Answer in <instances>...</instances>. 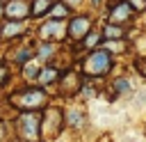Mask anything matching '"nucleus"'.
Returning <instances> with one entry per match:
<instances>
[{
    "mask_svg": "<svg viewBox=\"0 0 146 142\" xmlns=\"http://www.w3.org/2000/svg\"><path fill=\"white\" fill-rule=\"evenodd\" d=\"M11 103L18 110H23V112H32V110H36V108H41V105L48 103V94L41 87H25V89H21V92L14 94Z\"/></svg>",
    "mask_w": 146,
    "mask_h": 142,
    "instance_id": "f257e3e1",
    "label": "nucleus"
},
{
    "mask_svg": "<svg viewBox=\"0 0 146 142\" xmlns=\"http://www.w3.org/2000/svg\"><path fill=\"white\" fill-rule=\"evenodd\" d=\"M16 131L23 142H39L41 137V121L34 112H23L16 119Z\"/></svg>",
    "mask_w": 146,
    "mask_h": 142,
    "instance_id": "f03ea898",
    "label": "nucleus"
},
{
    "mask_svg": "<svg viewBox=\"0 0 146 142\" xmlns=\"http://www.w3.org/2000/svg\"><path fill=\"white\" fill-rule=\"evenodd\" d=\"M112 69V57L107 50H94L84 60V73L87 76H105Z\"/></svg>",
    "mask_w": 146,
    "mask_h": 142,
    "instance_id": "7ed1b4c3",
    "label": "nucleus"
},
{
    "mask_svg": "<svg viewBox=\"0 0 146 142\" xmlns=\"http://www.w3.org/2000/svg\"><path fill=\"white\" fill-rule=\"evenodd\" d=\"M30 9H32V7L27 5V0H9V2L5 5V14H7L9 21H23Z\"/></svg>",
    "mask_w": 146,
    "mask_h": 142,
    "instance_id": "20e7f679",
    "label": "nucleus"
},
{
    "mask_svg": "<svg viewBox=\"0 0 146 142\" xmlns=\"http://www.w3.org/2000/svg\"><path fill=\"white\" fill-rule=\"evenodd\" d=\"M64 34H66V27L57 18H50L48 23L41 25V37L43 39H64Z\"/></svg>",
    "mask_w": 146,
    "mask_h": 142,
    "instance_id": "39448f33",
    "label": "nucleus"
},
{
    "mask_svg": "<svg viewBox=\"0 0 146 142\" xmlns=\"http://www.w3.org/2000/svg\"><path fill=\"white\" fill-rule=\"evenodd\" d=\"M89 27H91L89 16H78V18L71 21V25H68V34H71L73 39H84V37L89 34Z\"/></svg>",
    "mask_w": 146,
    "mask_h": 142,
    "instance_id": "423d86ee",
    "label": "nucleus"
},
{
    "mask_svg": "<svg viewBox=\"0 0 146 142\" xmlns=\"http://www.w3.org/2000/svg\"><path fill=\"white\" fill-rule=\"evenodd\" d=\"M132 16V7L128 5V2H121L119 7H114L112 11H110V21H112V25H121L123 21H128Z\"/></svg>",
    "mask_w": 146,
    "mask_h": 142,
    "instance_id": "0eeeda50",
    "label": "nucleus"
},
{
    "mask_svg": "<svg viewBox=\"0 0 146 142\" xmlns=\"http://www.w3.org/2000/svg\"><path fill=\"white\" fill-rule=\"evenodd\" d=\"M23 32H25V23H23V21H7V23L2 25L0 37H2V39H16V37H21Z\"/></svg>",
    "mask_w": 146,
    "mask_h": 142,
    "instance_id": "6e6552de",
    "label": "nucleus"
},
{
    "mask_svg": "<svg viewBox=\"0 0 146 142\" xmlns=\"http://www.w3.org/2000/svg\"><path fill=\"white\" fill-rule=\"evenodd\" d=\"M64 119H66V124H68V126H73V128H80V126H84V121H87V115H84L82 110H66Z\"/></svg>",
    "mask_w": 146,
    "mask_h": 142,
    "instance_id": "1a4fd4ad",
    "label": "nucleus"
},
{
    "mask_svg": "<svg viewBox=\"0 0 146 142\" xmlns=\"http://www.w3.org/2000/svg\"><path fill=\"white\" fill-rule=\"evenodd\" d=\"M103 37L107 39V41H112V39H123V30H121V25H107L105 30H103Z\"/></svg>",
    "mask_w": 146,
    "mask_h": 142,
    "instance_id": "9d476101",
    "label": "nucleus"
},
{
    "mask_svg": "<svg viewBox=\"0 0 146 142\" xmlns=\"http://www.w3.org/2000/svg\"><path fill=\"white\" fill-rule=\"evenodd\" d=\"M130 89H132V85H130L128 78H116V80H114V92H116L119 96H121V94H128Z\"/></svg>",
    "mask_w": 146,
    "mask_h": 142,
    "instance_id": "9b49d317",
    "label": "nucleus"
},
{
    "mask_svg": "<svg viewBox=\"0 0 146 142\" xmlns=\"http://www.w3.org/2000/svg\"><path fill=\"white\" fill-rule=\"evenodd\" d=\"M50 9V0H36L34 5H32V16H41V14H46Z\"/></svg>",
    "mask_w": 146,
    "mask_h": 142,
    "instance_id": "f8f14e48",
    "label": "nucleus"
},
{
    "mask_svg": "<svg viewBox=\"0 0 146 142\" xmlns=\"http://www.w3.org/2000/svg\"><path fill=\"white\" fill-rule=\"evenodd\" d=\"M50 14H52V18H64L66 14H68V5H64V2H59V5H52L50 7Z\"/></svg>",
    "mask_w": 146,
    "mask_h": 142,
    "instance_id": "ddd939ff",
    "label": "nucleus"
},
{
    "mask_svg": "<svg viewBox=\"0 0 146 142\" xmlns=\"http://www.w3.org/2000/svg\"><path fill=\"white\" fill-rule=\"evenodd\" d=\"M107 53H116V50H123L125 48V41L123 39H112V41H105V46H103Z\"/></svg>",
    "mask_w": 146,
    "mask_h": 142,
    "instance_id": "4468645a",
    "label": "nucleus"
},
{
    "mask_svg": "<svg viewBox=\"0 0 146 142\" xmlns=\"http://www.w3.org/2000/svg\"><path fill=\"white\" fill-rule=\"evenodd\" d=\"M36 53H39V57H41V60H50V57L55 55V46L46 41V44H41V46H39V50H36Z\"/></svg>",
    "mask_w": 146,
    "mask_h": 142,
    "instance_id": "2eb2a0df",
    "label": "nucleus"
},
{
    "mask_svg": "<svg viewBox=\"0 0 146 142\" xmlns=\"http://www.w3.org/2000/svg\"><path fill=\"white\" fill-rule=\"evenodd\" d=\"M55 78H57V71H55L52 66H46V69H41V73H39V80H41V82H46V85H48V82H52Z\"/></svg>",
    "mask_w": 146,
    "mask_h": 142,
    "instance_id": "dca6fc26",
    "label": "nucleus"
},
{
    "mask_svg": "<svg viewBox=\"0 0 146 142\" xmlns=\"http://www.w3.org/2000/svg\"><path fill=\"white\" fill-rule=\"evenodd\" d=\"M23 66H25V69H23V76H25V78H39L41 69H39L36 64H27V62H25Z\"/></svg>",
    "mask_w": 146,
    "mask_h": 142,
    "instance_id": "f3484780",
    "label": "nucleus"
},
{
    "mask_svg": "<svg viewBox=\"0 0 146 142\" xmlns=\"http://www.w3.org/2000/svg\"><path fill=\"white\" fill-rule=\"evenodd\" d=\"M98 39H100V32H89V34L82 39V44H84L87 48H94V46L98 44Z\"/></svg>",
    "mask_w": 146,
    "mask_h": 142,
    "instance_id": "a211bd4d",
    "label": "nucleus"
},
{
    "mask_svg": "<svg viewBox=\"0 0 146 142\" xmlns=\"http://www.w3.org/2000/svg\"><path fill=\"white\" fill-rule=\"evenodd\" d=\"M7 80H9V69L5 64H0V85H5Z\"/></svg>",
    "mask_w": 146,
    "mask_h": 142,
    "instance_id": "6ab92c4d",
    "label": "nucleus"
},
{
    "mask_svg": "<svg viewBox=\"0 0 146 142\" xmlns=\"http://www.w3.org/2000/svg\"><path fill=\"white\" fill-rule=\"evenodd\" d=\"M130 7H137V9H144L146 7V0H128Z\"/></svg>",
    "mask_w": 146,
    "mask_h": 142,
    "instance_id": "aec40b11",
    "label": "nucleus"
},
{
    "mask_svg": "<svg viewBox=\"0 0 146 142\" xmlns=\"http://www.w3.org/2000/svg\"><path fill=\"white\" fill-rule=\"evenodd\" d=\"M0 142H7V133H5V124L0 121Z\"/></svg>",
    "mask_w": 146,
    "mask_h": 142,
    "instance_id": "412c9836",
    "label": "nucleus"
},
{
    "mask_svg": "<svg viewBox=\"0 0 146 142\" xmlns=\"http://www.w3.org/2000/svg\"><path fill=\"white\" fill-rule=\"evenodd\" d=\"M137 66H139V71H141V73H144V76H146V60H144V62H139V64H137Z\"/></svg>",
    "mask_w": 146,
    "mask_h": 142,
    "instance_id": "4be33fe9",
    "label": "nucleus"
},
{
    "mask_svg": "<svg viewBox=\"0 0 146 142\" xmlns=\"http://www.w3.org/2000/svg\"><path fill=\"white\" fill-rule=\"evenodd\" d=\"M2 14H5V7H2V2H0V16H2Z\"/></svg>",
    "mask_w": 146,
    "mask_h": 142,
    "instance_id": "5701e85b",
    "label": "nucleus"
},
{
    "mask_svg": "<svg viewBox=\"0 0 146 142\" xmlns=\"http://www.w3.org/2000/svg\"><path fill=\"white\" fill-rule=\"evenodd\" d=\"M100 142H112V140H110V137H103V140H100Z\"/></svg>",
    "mask_w": 146,
    "mask_h": 142,
    "instance_id": "b1692460",
    "label": "nucleus"
}]
</instances>
